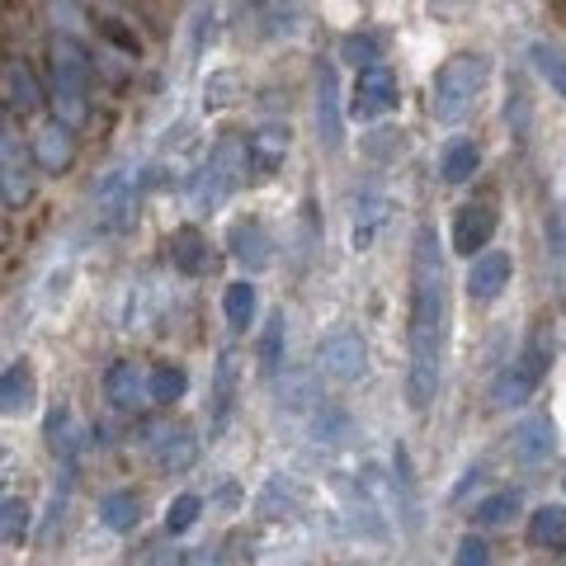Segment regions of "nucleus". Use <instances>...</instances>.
I'll list each match as a JSON object with an SVG mask.
<instances>
[{
    "label": "nucleus",
    "instance_id": "24",
    "mask_svg": "<svg viewBox=\"0 0 566 566\" xmlns=\"http://www.w3.org/2000/svg\"><path fill=\"white\" fill-rule=\"evenodd\" d=\"M193 510H199V501H193V495H185V501L175 505V520H170V528H185V524L193 520Z\"/></svg>",
    "mask_w": 566,
    "mask_h": 566
},
{
    "label": "nucleus",
    "instance_id": "15",
    "mask_svg": "<svg viewBox=\"0 0 566 566\" xmlns=\"http://www.w3.org/2000/svg\"><path fill=\"white\" fill-rule=\"evenodd\" d=\"M439 170H444V180L449 185H468L472 180V170H476V147L468 137H458L444 147V156H439Z\"/></svg>",
    "mask_w": 566,
    "mask_h": 566
},
{
    "label": "nucleus",
    "instance_id": "8",
    "mask_svg": "<svg viewBox=\"0 0 566 566\" xmlns=\"http://www.w3.org/2000/svg\"><path fill=\"white\" fill-rule=\"evenodd\" d=\"M495 227H501V218H495L491 203H463L453 218V251H463L468 260L482 255L495 237Z\"/></svg>",
    "mask_w": 566,
    "mask_h": 566
},
{
    "label": "nucleus",
    "instance_id": "3",
    "mask_svg": "<svg viewBox=\"0 0 566 566\" xmlns=\"http://www.w3.org/2000/svg\"><path fill=\"white\" fill-rule=\"evenodd\" d=\"M547 364H553V335H547V326H538V331L524 340V349L515 354V359H510L501 374H495V382H491L495 406H524L528 397L538 392Z\"/></svg>",
    "mask_w": 566,
    "mask_h": 566
},
{
    "label": "nucleus",
    "instance_id": "5",
    "mask_svg": "<svg viewBox=\"0 0 566 566\" xmlns=\"http://www.w3.org/2000/svg\"><path fill=\"white\" fill-rule=\"evenodd\" d=\"M316 142L326 151L345 147V114H340V85H335V66L316 62Z\"/></svg>",
    "mask_w": 566,
    "mask_h": 566
},
{
    "label": "nucleus",
    "instance_id": "21",
    "mask_svg": "<svg viewBox=\"0 0 566 566\" xmlns=\"http://www.w3.org/2000/svg\"><path fill=\"white\" fill-rule=\"evenodd\" d=\"M345 57L354 62V66H378V43L374 39H368V33H349V39H345Z\"/></svg>",
    "mask_w": 566,
    "mask_h": 566
},
{
    "label": "nucleus",
    "instance_id": "22",
    "mask_svg": "<svg viewBox=\"0 0 566 566\" xmlns=\"http://www.w3.org/2000/svg\"><path fill=\"white\" fill-rule=\"evenodd\" d=\"M458 566H491V547L476 538V534H468L463 543H458V557H453Z\"/></svg>",
    "mask_w": 566,
    "mask_h": 566
},
{
    "label": "nucleus",
    "instance_id": "9",
    "mask_svg": "<svg viewBox=\"0 0 566 566\" xmlns=\"http://www.w3.org/2000/svg\"><path fill=\"white\" fill-rule=\"evenodd\" d=\"M553 449H557V430H553V420L547 416H528V420H520V430L510 434V453H515L524 468L547 463Z\"/></svg>",
    "mask_w": 566,
    "mask_h": 566
},
{
    "label": "nucleus",
    "instance_id": "11",
    "mask_svg": "<svg viewBox=\"0 0 566 566\" xmlns=\"http://www.w3.org/2000/svg\"><path fill=\"white\" fill-rule=\"evenodd\" d=\"M382 222H387V199L378 189H359V199H354V251H368Z\"/></svg>",
    "mask_w": 566,
    "mask_h": 566
},
{
    "label": "nucleus",
    "instance_id": "23",
    "mask_svg": "<svg viewBox=\"0 0 566 566\" xmlns=\"http://www.w3.org/2000/svg\"><path fill=\"white\" fill-rule=\"evenodd\" d=\"M289 411H303V406L312 401V374H293V387H289V397H279Z\"/></svg>",
    "mask_w": 566,
    "mask_h": 566
},
{
    "label": "nucleus",
    "instance_id": "18",
    "mask_svg": "<svg viewBox=\"0 0 566 566\" xmlns=\"http://www.w3.org/2000/svg\"><path fill=\"white\" fill-rule=\"evenodd\" d=\"M283 335H289V326H283V312H279V316H270V331H264V340H260L264 374H279V364H283Z\"/></svg>",
    "mask_w": 566,
    "mask_h": 566
},
{
    "label": "nucleus",
    "instance_id": "20",
    "mask_svg": "<svg viewBox=\"0 0 566 566\" xmlns=\"http://www.w3.org/2000/svg\"><path fill=\"white\" fill-rule=\"evenodd\" d=\"M397 486H401V505H406V528H416V482H411V468H406V449H397Z\"/></svg>",
    "mask_w": 566,
    "mask_h": 566
},
{
    "label": "nucleus",
    "instance_id": "10",
    "mask_svg": "<svg viewBox=\"0 0 566 566\" xmlns=\"http://www.w3.org/2000/svg\"><path fill=\"white\" fill-rule=\"evenodd\" d=\"M289 156V128H260L251 142H245V161H251L255 180H270V175L283 166Z\"/></svg>",
    "mask_w": 566,
    "mask_h": 566
},
{
    "label": "nucleus",
    "instance_id": "17",
    "mask_svg": "<svg viewBox=\"0 0 566 566\" xmlns=\"http://www.w3.org/2000/svg\"><path fill=\"white\" fill-rule=\"evenodd\" d=\"M222 303H227V322H232L237 331H245V326H251V316H255V283H245V279L232 283Z\"/></svg>",
    "mask_w": 566,
    "mask_h": 566
},
{
    "label": "nucleus",
    "instance_id": "19",
    "mask_svg": "<svg viewBox=\"0 0 566 566\" xmlns=\"http://www.w3.org/2000/svg\"><path fill=\"white\" fill-rule=\"evenodd\" d=\"M232 392H237V364H232V354H222V364H218V424H227V416H232Z\"/></svg>",
    "mask_w": 566,
    "mask_h": 566
},
{
    "label": "nucleus",
    "instance_id": "4",
    "mask_svg": "<svg viewBox=\"0 0 566 566\" xmlns=\"http://www.w3.org/2000/svg\"><path fill=\"white\" fill-rule=\"evenodd\" d=\"M397 104H401V85H397L392 71L387 66H364L359 81H354V99H349L354 118H382V114H392Z\"/></svg>",
    "mask_w": 566,
    "mask_h": 566
},
{
    "label": "nucleus",
    "instance_id": "7",
    "mask_svg": "<svg viewBox=\"0 0 566 566\" xmlns=\"http://www.w3.org/2000/svg\"><path fill=\"white\" fill-rule=\"evenodd\" d=\"M510 279H515V260H510L505 251L472 255V264H468V297L472 303H495V297L510 289Z\"/></svg>",
    "mask_w": 566,
    "mask_h": 566
},
{
    "label": "nucleus",
    "instance_id": "1",
    "mask_svg": "<svg viewBox=\"0 0 566 566\" xmlns=\"http://www.w3.org/2000/svg\"><path fill=\"white\" fill-rule=\"evenodd\" d=\"M444 331H449V274L434 227H416L411 237V368H406V401L411 411H430L439 392V364H444Z\"/></svg>",
    "mask_w": 566,
    "mask_h": 566
},
{
    "label": "nucleus",
    "instance_id": "16",
    "mask_svg": "<svg viewBox=\"0 0 566 566\" xmlns=\"http://www.w3.org/2000/svg\"><path fill=\"white\" fill-rule=\"evenodd\" d=\"M264 245H270V241H264V232L255 222L237 227V232H232V255L245 264V270H264V264H270V251H264Z\"/></svg>",
    "mask_w": 566,
    "mask_h": 566
},
{
    "label": "nucleus",
    "instance_id": "6",
    "mask_svg": "<svg viewBox=\"0 0 566 566\" xmlns=\"http://www.w3.org/2000/svg\"><path fill=\"white\" fill-rule=\"evenodd\" d=\"M322 368L335 378V382H359L364 378V368H368V345H364V335L359 331H331L326 340H322Z\"/></svg>",
    "mask_w": 566,
    "mask_h": 566
},
{
    "label": "nucleus",
    "instance_id": "2",
    "mask_svg": "<svg viewBox=\"0 0 566 566\" xmlns=\"http://www.w3.org/2000/svg\"><path fill=\"white\" fill-rule=\"evenodd\" d=\"M486 76H491V62L482 57V52H458V57H449L434 71L430 118L434 123H463L476 109V99H482Z\"/></svg>",
    "mask_w": 566,
    "mask_h": 566
},
{
    "label": "nucleus",
    "instance_id": "13",
    "mask_svg": "<svg viewBox=\"0 0 566 566\" xmlns=\"http://www.w3.org/2000/svg\"><path fill=\"white\" fill-rule=\"evenodd\" d=\"M528 57H534L538 76L547 81V91L566 99V48H562V43H547V39H538L534 48H528Z\"/></svg>",
    "mask_w": 566,
    "mask_h": 566
},
{
    "label": "nucleus",
    "instance_id": "12",
    "mask_svg": "<svg viewBox=\"0 0 566 566\" xmlns=\"http://www.w3.org/2000/svg\"><path fill=\"white\" fill-rule=\"evenodd\" d=\"M528 543L562 553V547H566V505H543V510H534V520H528Z\"/></svg>",
    "mask_w": 566,
    "mask_h": 566
},
{
    "label": "nucleus",
    "instance_id": "14",
    "mask_svg": "<svg viewBox=\"0 0 566 566\" xmlns=\"http://www.w3.org/2000/svg\"><path fill=\"white\" fill-rule=\"evenodd\" d=\"M515 515H520V491H495V495H486V501L472 510V524L476 528H501Z\"/></svg>",
    "mask_w": 566,
    "mask_h": 566
}]
</instances>
